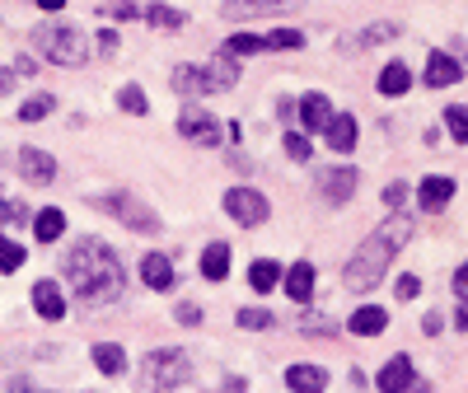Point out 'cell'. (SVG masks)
<instances>
[{"label":"cell","instance_id":"d6a6232c","mask_svg":"<svg viewBox=\"0 0 468 393\" xmlns=\"http://www.w3.org/2000/svg\"><path fill=\"white\" fill-rule=\"evenodd\" d=\"M305 38H300L295 28H277V33H267L262 38V47H277V52H291V47H300Z\"/></svg>","mask_w":468,"mask_h":393},{"label":"cell","instance_id":"d4e9b609","mask_svg":"<svg viewBox=\"0 0 468 393\" xmlns=\"http://www.w3.org/2000/svg\"><path fill=\"white\" fill-rule=\"evenodd\" d=\"M94 366L104 370V374H122L127 370V356H122V347H113V342H98V347H94Z\"/></svg>","mask_w":468,"mask_h":393},{"label":"cell","instance_id":"44dd1931","mask_svg":"<svg viewBox=\"0 0 468 393\" xmlns=\"http://www.w3.org/2000/svg\"><path fill=\"white\" fill-rule=\"evenodd\" d=\"M286 295L295 304H305L314 295V267H309V262H295V267L286 272Z\"/></svg>","mask_w":468,"mask_h":393},{"label":"cell","instance_id":"484cf974","mask_svg":"<svg viewBox=\"0 0 468 393\" xmlns=\"http://www.w3.org/2000/svg\"><path fill=\"white\" fill-rule=\"evenodd\" d=\"M207 75H211V89H225V85H234V80H239V66H234V57H215V61L207 66Z\"/></svg>","mask_w":468,"mask_h":393},{"label":"cell","instance_id":"52a82bcc","mask_svg":"<svg viewBox=\"0 0 468 393\" xmlns=\"http://www.w3.org/2000/svg\"><path fill=\"white\" fill-rule=\"evenodd\" d=\"M178 131L188 141H197V145H215V141H221V127H215V118H211V112H202V108H183Z\"/></svg>","mask_w":468,"mask_h":393},{"label":"cell","instance_id":"9c48e42d","mask_svg":"<svg viewBox=\"0 0 468 393\" xmlns=\"http://www.w3.org/2000/svg\"><path fill=\"white\" fill-rule=\"evenodd\" d=\"M332 118H338V112H332V104L324 94H305V98H300V127H305L309 136H314V131H328Z\"/></svg>","mask_w":468,"mask_h":393},{"label":"cell","instance_id":"277c9868","mask_svg":"<svg viewBox=\"0 0 468 393\" xmlns=\"http://www.w3.org/2000/svg\"><path fill=\"white\" fill-rule=\"evenodd\" d=\"M94 206L108 211V216H117V220H127L131 229H136V235H155V229H160V216H155V211L141 206L136 196H127V192H98Z\"/></svg>","mask_w":468,"mask_h":393},{"label":"cell","instance_id":"f35d334b","mask_svg":"<svg viewBox=\"0 0 468 393\" xmlns=\"http://www.w3.org/2000/svg\"><path fill=\"white\" fill-rule=\"evenodd\" d=\"M455 290L464 295V300H468V262H464V267L455 272Z\"/></svg>","mask_w":468,"mask_h":393},{"label":"cell","instance_id":"cb8c5ba5","mask_svg":"<svg viewBox=\"0 0 468 393\" xmlns=\"http://www.w3.org/2000/svg\"><path fill=\"white\" fill-rule=\"evenodd\" d=\"M281 281V267H277V262H267V258H258L254 262V267H248V286H254L258 295H267V290H272Z\"/></svg>","mask_w":468,"mask_h":393},{"label":"cell","instance_id":"ffe728a7","mask_svg":"<svg viewBox=\"0 0 468 393\" xmlns=\"http://www.w3.org/2000/svg\"><path fill=\"white\" fill-rule=\"evenodd\" d=\"M384 328H389V314H384L379 304H365V309L351 314V333L356 337H375V333H384Z\"/></svg>","mask_w":468,"mask_h":393},{"label":"cell","instance_id":"d590c367","mask_svg":"<svg viewBox=\"0 0 468 393\" xmlns=\"http://www.w3.org/2000/svg\"><path fill=\"white\" fill-rule=\"evenodd\" d=\"M239 323H244V328H267V323H272V314H267V309H244Z\"/></svg>","mask_w":468,"mask_h":393},{"label":"cell","instance_id":"7a4b0ae2","mask_svg":"<svg viewBox=\"0 0 468 393\" xmlns=\"http://www.w3.org/2000/svg\"><path fill=\"white\" fill-rule=\"evenodd\" d=\"M412 239V216H389L370 239L361 243L356 253L347 258V267H342V281H347V290H370V286H379V276H384V267L394 262V253L403 249V243Z\"/></svg>","mask_w":468,"mask_h":393},{"label":"cell","instance_id":"7402d4cb","mask_svg":"<svg viewBox=\"0 0 468 393\" xmlns=\"http://www.w3.org/2000/svg\"><path fill=\"white\" fill-rule=\"evenodd\" d=\"M225 272H230V243H211L202 253V276L207 281H225Z\"/></svg>","mask_w":468,"mask_h":393},{"label":"cell","instance_id":"5b68a950","mask_svg":"<svg viewBox=\"0 0 468 393\" xmlns=\"http://www.w3.org/2000/svg\"><path fill=\"white\" fill-rule=\"evenodd\" d=\"M183 380H192V360L183 356V351H150V356H145V384H150V389L169 393V389H178Z\"/></svg>","mask_w":468,"mask_h":393},{"label":"cell","instance_id":"2e32d148","mask_svg":"<svg viewBox=\"0 0 468 393\" xmlns=\"http://www.w3.org/2000/svg\"><path fill=\"white\" fill-rule=\"evenodd\" d=\"M455 80H459V61L445 57V52H431V61H426V85L431 89H445V85H455Z\"/></svg>","mask_w":468,"mask_h":393},{"label":"cell","instance_id":"30bf717a","mask_svg":"<svg viewBox=\"0 0 468 393\" xmlns=\"http://www.w3.org/2000/svg\"><path fill=\"white\" fill-rule=\"evenodd\" d=\"M319 188H324V196L332 206H342L351 196V188H356V169H347V164L342 169H328V173H319Z\"/></svg>","mask_w":468,"mask_h":393},{"label":"cell","instance_id":"5bb4252c","mask_svg":"<svg viewBox=\"0 0 468 393\" xmlns=\"http://www.w3.org/2000/svg\"><path fill=\"white\" fill-rule=\"evenodd\" d=\"M449 196H455V183H449V178H422V188H417L422 211H445Z\"/></svg>","mask_w":468,"mask_h":393},{"label":"cell","instance_id":"f6af8a7d","mask_svg":"<svg viewBox=\"0 0 468 393\" xmlns=\"http://www.w3.org/2000/svg\"><path fill=\"white\" fill-rule=\"evenodd\" d=\"M225 393H244V380H230V384H225Z\"/></svg>","mask_w":468,"mask_h":393},{"label":"cell","instance_id":"f1b7e54d","mask_svg":"<svg viewBox=\"0 0 468 393\" xmlns=\"http://www.w3.org/2000/svg\"><path fill=\"white\" fill-rule=\"evenodd\" d=\"M24 267V243L0 239V272H20Z\"/></svg>","mask_w":468,"mask_h":393},{"label":"cell","instance_id":"4fadbf2b","mask_svg":"<svg viewBox=\"0 0 468 393\" xmlns=\"http://www.w3.org/2000/svg\"><path fill=\"white\" fill-rule=\"evenodd\" d=\"M33 309H38V314H43V319H52V323H57V319L66 314V300H61V286H57V281H47V276H43V281H38V286H33Z\"/></svg>","mask_w":468,"mask_h":393},{"label":"cell","instance_id":"7bdbcfd3","mask_svg":"<svg viewBox=\"0 0 468 393\" xmlns=\"http://www.w3.org/2000/svg\"><path fill=\"white\" fill-rule=\"evenodd\" d=\"M408 393H431V384H426V380H412V384H408Z\"/></svg>","mask_w":468,"mask_h":393},{"label":"cell","instance_id":"74e56055","mask_svg":"<svg viewBox=\"0 0 468 393\" xmlns=\"http://www.w3.org/2000/svg\"><path fill=\"white\" fill-rule=\"evenodd\" d=\"M178 323H202V309H192V304H178Z\"/></svg>","mask_w":468,"mask_h":393},{"label":"cell","instance_id":"ba28073f","mask_svg":"<svg viewBox=\"0 0 468 393\" xmlns=\"http://www.w3.org/2000/svg\"><path fill=\"white\" fill-rule=\"evenodd\" d=\"M20 173L28 178V183L47 188L57 178V159L47 155V150H38V145H24V150H20Z\"/></svg>","mask_w":468,"mask_h":393},{"label":"cell","instance_id":"f546056e","mask_svg":"<svg viewBox=\"0 0 468 393\" xmlns=\"http://www.w3.org/2000/svg\"><path fill=\"white\" fill-rule=\"evenodd\" d=\"M117 104H122L127 112H131V118H145V94H141V85H122V94H117Z\"/></svg>","mask_w":468,"mask_h":393},{"label":"cell","instance_id":"e0dca14e","mask_svg":"<svg viewBox=\"0 0 468 393\" xmlns=\"http://www.w3.org/2000/svg\"><path fill=\"white\" fill-rule=\"evenodd\" d=\"M286 384H291V393H324L328 374L319 366H291L286 370Z\"/></svg>","mask_w":468,"mask_h":393},{"label":"cell","instance_id":"603a6c76","mask_svg":"<svg viewBox=\"0 0 468 393\" xmlns=\"http://www.w3.org/2000/svg\"><path fill=\"white\" fill-rule=\"evenodd\" d=\"M408 89H412V71L403 61H389L379 75V94H408Z\"/></svg>","mask_w":468,"mask_h":393},{"label":"cell","instance_id":"1f68e13d","mask_svg":"<svg viewBox=\"0 0 468 393\" xmlns=\"http://www.w3.org/2000/svg\"><path fill=\"white\" fill-rule=\"evenodd\" d=\"M281 150H286L291 159H309V155H314V145H309V136H305V131H286Z\"/></svg>","mask_w":468,"mask_h":393},{"label":"cell","instance_id":"7c38bea8","mask_svg":"<svg viewBox=\"0 0 468 393\" xmlns=\"http://www.w3.org/2000/svg\"><path fill=\"white\" fill-rule=\"evenodd\" d=\"M412 380H417V374H412V360H408V356H394L389 366L379 370V380H375V384H379L384 393H408Z\"/></svg>","mask_w":468,"mask_h":393},{"label":"cell","instance_id":"6da1fadb","mask_svg":"<svg viewBox=\"0 0 468 393\" xmlns=\"http://www.w3.org/2000/svg\"><path fill=\"white\" fill-rule=\"evenodd\" d=\"M66 281H71V290L80 295L85 304H108L122 295V262H117V253L108 249L104 239H80L71 243V253H66Z\"/></svg>","mask_w":468,"mask_h":393},{"label":"cell","instance_id":"8d00e7d4","mask_svg":"<svg viewBox=\"0 0 468 393\" xmlns=\"http://www.w3.org/2000/svg\"><path fill=\"white\" fill-rule=\"evenodd\" d=\"M394 290H398V300H412V295L422 290V281H417V276H398V286H394Z\"/></svg>","mask_w":468,"mask_h":393},{"label":"cell","instance_id":"d6986e66","mask_svg":"<svg viewBox=\"0 0 468 393\" xmlns=\"http://www.w3.org/2000/svg\"><path fill=\"white\" fill-rule=\"evenodd\" d=\"M174 89L178 94H207L211 89L207 66H174Z\"/></svg>","mask_w":468,"mask_h":393},{"label":"cell","instance_id":"8fae6325","mask_svg":"<svg viewBox=\"0 0 468 393\" xmlns=\"http://www.w3.org/2000/svg\"><path fill=\"white\" fill-rule=\"evenodd\" d=\"M141 281L150 290H169L174 286V262L164 258V253H145L141 258Z\"/></svg>","mask_w":468,"mask_h":393},{"label":"cell","instance_id":"8992f818","mask_svg":"<svg viewBox=\"0 0 468 393\" xmlns=\"http://www.w3.org/2000/svg\"><path fill=\"white\" fill-rule=\"evenodd\" d=\"M225 216H234L239 225H262L267 216H272V206H267V196L262 192H254V188H230L225 192Z\"/></svg>","mask_w":468,"mask_h":393},{"label":"cell","instance_id":"83f0119b","mask_svg":"<svg viewBox=\"0 0 468 393\" xmlns=\"http://www.w3.org/2000/svg\"><path fill=\"white\" fill-rule=\"evenodd\" d=\"M445 131H449L455 141H468V108H464V104L445 108Z\"/></svg>","mask_w":468,"mask_h":393},{"label":"cell","instance_id":"b9f144b4","mask_svg":"<svg viewBox=\"0 0 468 393\" xmlns=\"http://www.w3.org/2000/svg\"><path fill=\"white\" fill-rule=\"evenodd\" d=\"M14 89V80H10V71H0V94H10Z\"/></svg>","mask_w":468,"mask_h":393},{"label":"cell","instance_id":"ee69618b","mask_svg":"<svg viewBox=\"0 0 468 393\" xmlns=\"http://www.w3.org/2000/svg\"><path fill=\"white\" fill-rule=\"evenodd\" d=\"M10 216H14V206L5 202V196H0V220H10Z\"/></svg>","mask_w":468,"mask_h":393},{"label":"cell","instance_id":"836d02e7","mask_svg":"<svg viewBox=\"0 0 468 393\" xmlns=\"http://www.w3.org/2000/svg\"><path fill=\"white\" fill-rule=\"evenodd\" d=\"M145 19H150V24H164V28H178V24H183V14H178V10H160V5H155V10H145Z\"/></svg>","mask_w":468,"mask_h":393},{"label":"cell","instance_id":"ac0fdd59","mask_svg":"<svg viewBox=\"0 0 468 393\" xmlns=\"http://www.w3.org/2000/svg\"><path fill=\"white\" fill-rule=\"evenodd\" d=\"M61 235H66V216L57 206H47V211L33 216V239H38V243H57Z\"/></svg>","mask_w":468,"mask_h":393},{"label":"cell","instance_id":"4dcf8cb0","mask_svg":"<svg viewBox=\"0 0 468 393\" xmlns=\"http://www.w3.org/2000/svg\"><path fill=\"white\" fill-rule=\"evenodd\" d=\"M248 52H262V38H254V33H234V38L225 42V57H248Z\"/></svg>","mask_w":468,"mask_h":393},{"label":"cell","instance_id":"ab89813d","mask_svg":"<svg viewBox=\"0 0 468 393\" xmlns=\"http://www.w3.org/2000/svg\"><path fill=\"white\" fill-rule=\"evenodd\" d=\"M455 328H459V333H468V300L455 309Z\"/></svg>","mask_w":468,"mask_h":393},{"label":"cell","instance_id":"9a60e30c","mask_svg":"<svg viewBox=\"0 0 468 393\" xmlns=\"http://www.w3.org/2000/svg\"><path fill=\"white\" fill-rule=\"evenodd\" d=\"M328 145H332L338 155L356 150V118H351V112H338V118L328 122Z\"/></svg>","mask_w":468,"mask_h":393},{"label":"cell","instance_id":"3957f363","mask_svg":"<svg viewBox=\"0 0 468 393\" xmlns=\"http://www.w3.org/2000/svg\"><path fill=\"white\" fill-rule=\"evenodd\" d=\"M33 47H38L47 61H57V66H85V57H90L85 33L66 28V24H43L38 33H33Z\"/></svg>","mask_w":468,"mask_h":393},{"label":"cell","instance_id":"60d3db41","mask_svg":"<svg viewBox=\"0 0 468 393\" xmlns=\"http://www.w3.org/2000/svg\"><path fill=\"white\" fill-rule=\"evenodd\" d=\"M10 393H33V384L28 380H10Z\"/></svg>","mask_w":468,"mask_h":393},{"label":"cell","instance_id":"4316f807","mask_svg":"<svg viewBox=\"0 0 468 393\" xmlns=\"http://www.w3.org/2000/svg\"><path fill=\"white\" fill-rule=\"evenodd\" d=\"M52 108H57V98H52V94H33L28 104L20 108V122H43Z\"/></svg>","mask_w":468,"mask_h":393},{"label":"cell","instance_id":"e575fe53","mask_svg":"<svg viewBox=\"0 0 468 393\" xmlns=\"http://www.w3.org/2000/svg\"><path fill=\"white\" fill-rule=\"evenodd\" d=\"M408 192H412L408 183H389V192H384V206H394V211H398V206L408 202Z\"/></svg>","mask_w":468,"mask_h":393}]
</instances>
